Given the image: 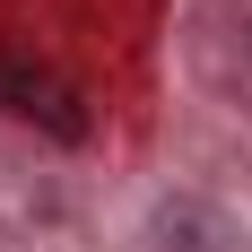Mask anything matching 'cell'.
<instances>
[{"mask_svg": "<svg viewBox=\"0 0 252 252\" xmlns=\"http://www.w3.org/2000/svg\"><path fill=\"white\" fill-rule=\"evenodd\" d=\"M0 96H9V113H44L52 130H78V113H70V87H52L44 70H9V61H0Z\"/></svg>", "mask_w": 252, "mask_h": 252, "instance_id": "6da1fadb", "label": "cell"}]
</instances>
